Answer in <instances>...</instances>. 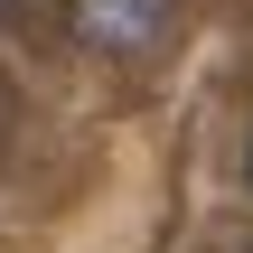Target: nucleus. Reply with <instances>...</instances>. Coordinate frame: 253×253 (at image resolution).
Wrapping results in <instances>:
<instances>
[{"instance_id": "nucleus-2", "label": "nucleus", "mask_w": 253, "mask_h": 253, "mask_svg": "<svg viewBox=\"0 0 253 253\" xmlns=\"http://www.w3.org/2000/svg\"><path fill=\"white\" fill-rule=\"evenodd\" d=\"M244 178H253V131H244Z\"/></svg>"}, {"instance_id": "nucleus-1", "label": "nucleus", "mask_w": 253, "mask_h": 253, "mask_svg": "<svg viewBox=\"0 0 253 253\" xmlns=\"http://www.w3.org/2000/svg\"><path fill=\"white\" fill-rule=\"evenodd\" d=\"M75 38L94 47V56H150L160 38H169V0H75Z\"/></svg>"}]
</instances>
